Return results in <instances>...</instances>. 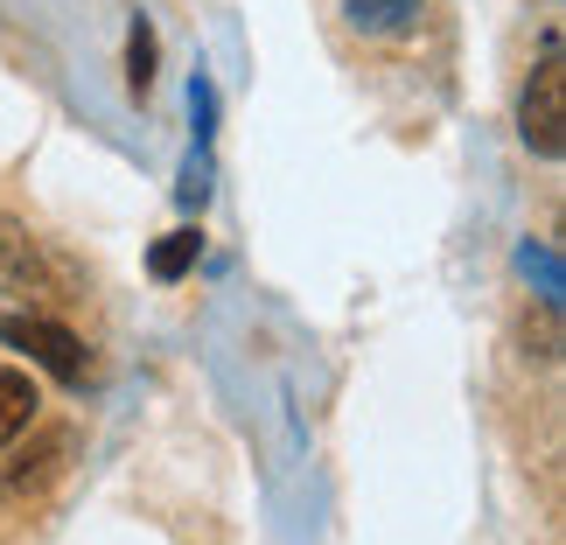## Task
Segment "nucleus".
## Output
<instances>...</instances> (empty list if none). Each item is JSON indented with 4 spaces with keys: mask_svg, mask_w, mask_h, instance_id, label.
Returning a JSON list of instances; mask_svg holds the SVG:
<instances>
[{
    "mask_svg": "<svg viewBox=\"0 0 566 545\" xmlns=\"http://www.w3.org/2000/svg\"><path fill=\"white\" fill-rule=\"evenodd\" d=\"M196 252H203V231H168L155 245V259H147V273H155V280H182L196 266Z\"/></svg>",
    "mask_w": 566,
    "mask_h": 545,
    "instance_id": "7",
    "label": "nucleus"
},
{
    "mask_svg": "<svg viewBox=\"0 0 566 545\" xmlns=\"http://www.w3.org/2000/svg\"><path fill=\"white\" fill-rule=\"evenodd\" d=\"M35 412H42L35 378H29V370H14V364H0V454L35 427Z\"/></svg>",
    "mask_w": 566,
    "mask_h": 545,
    "instance_id": "6",
    "label": "nucleus"
},
{
    "mask_svg": "<svg viewBox=\"0 0 566 545\" xmlns=\"http://www.w3.org/2000/svg\"><path fill=\"white\" fill-rule=\"evenodd\" d=\"M63 469H71V427H50L35 448L14 454V469H8V483H0V496H8V504H42V496L63 483Z\"/></svg>",
    "mask_w": 566,
    "mask_h": 545,
    "instance_id": "2",
    "label": "nucleus"
},
{
    "mask_svg": "<svg viewBox=\"0 0 566 545\" xmlns=\"http://www.w3.org/2000/svg\"><path fill=\"white\" fill-rule=\"evenodd\" d=\"M0 294L8 301H50L42 245L29 238V224H14V217H0Z\"/></svg>",
    "mask_w": 566,
    "mask_h": 545,
    "instance_id": "4",
    "label": "nucleus"
},
{
    "mask_svg": "<svg viewBox=\"0 0 566 545\" xmlns=\"http://www.w3.org/2000/svg\"><path fill=\"white\" fill-rule=\"evenodd\" d=\"M126 84H134V98L155 92V29L134 21V35H126Z\"/></svg>",
    "mask_w": 566,
    "mask_h": 545,
    "instance_id": "8",
    "label": "nucleus"
},
{
    "mask_svg": "<svg viewBox=\"0 0 566 545\" xmlns=\"http://www.w3.org/2000/svg\"><path fill=\"white\" fill-rule=\"evenodd\" d=\"M343 21L364 42H412L427 21V0H343Z\"/></svg>",
    "mask_w": 566,
    "mask_h": 545,
    "instance_id": "5",
    "label": "nucleus"
},
{
    "mask_svg": "<svg viewBox=\"0 0 566 545\" xmlns=\"http://www.w3.org/2000/svg\"><path fill=\"white\" fill-rule=\"evenodd\" d=\"M517 134H525L532 155L559 161L566 147V63H559V35H546V56L525 84V105H517Z\"/></svg>",
    "mask_w": 566,
    "mask_h": 545,
    "instance_id": "1",
    "label": "nucleus"
},
{
    "mask_svg": "<svg viewBox=\"0 0 566 545\" xmlns=\"http://www.w3.org/2000/svg\"><path fill=\"white\" fill-rule=\"evenodd\" d=\"M0 336L8 343H21L42 370H56L63 385H77L84 378V343L71 336V329H56V322H42V315H14V322H0Z\"/></svg>",
    "mask_w": 566,
    "mask_h": 545,
    "instance_id": "3",
    "label": "nucleus"
}]
</instances>
